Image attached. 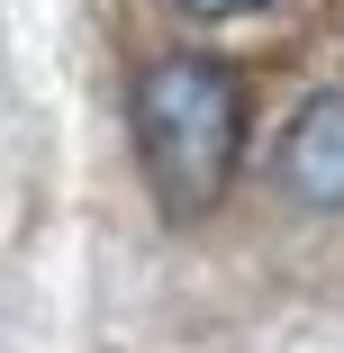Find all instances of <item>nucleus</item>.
I'll use <instances>...</instances> for the list:
<instances>
[{"label": "nucleus", "mask_w": 344, "mask_h": 353, "mask_svg": "<svg viewBox=\"0 0 344 353\" xmlns=\"http://www.w3.org/2000/svg\"><path fill=\"white\" fill-rule=\"evenodd\" d=\"M281 190L308 208H344V91H317L281 136Z\"/></svg>", "instance_id": "f03ea898"}, {"label": "nucleus", "mask_w": 344, "mask_h": 353, "mask_svg": "<svg viewBox=\"0 0 344 353\" xmlns=\"http://www.w3.org/2000/svg\"><path fill=\"white\" fill-rule=\"evenodd\" d=\"M190 19H245V10H263V0H181Z\"/></svg>", "instance_id": "7ed1b4c3"}, {"label": "nucleus", "mask_w": 344, "mask_h": 353, "mask_svg": "<svg viewBox=\"0 0 344 353\" xmlns=\"http://www.w3.org/2000/svg\"><path fill=\"white\" fill-rule=\"evenodd\" d=\"M136 154L172 218L218 208L245 163V82L209 54H154L136 73Z\"/></svg>", "instance_id": "f257e3e1"}]
</instances>
